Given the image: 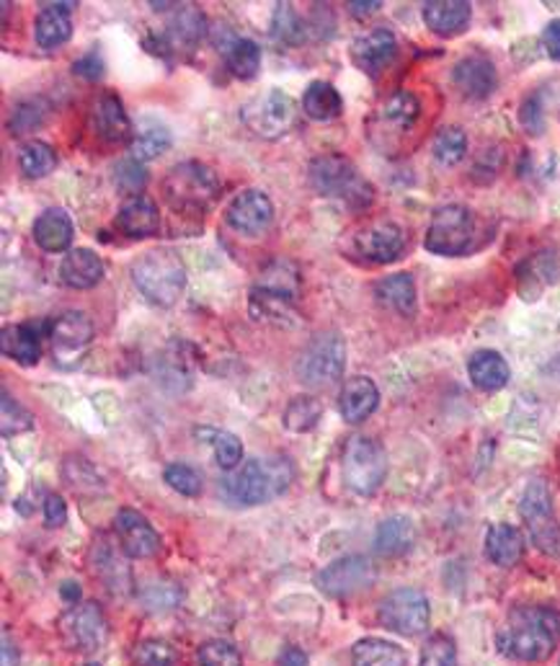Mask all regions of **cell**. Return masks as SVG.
I'll return each mask as SVG.
<instances>
[{"mask_svg":"<svg viewBox=\"0 0 560 666\" xmlns=\"http://www.w3.org/2000/svg\"><path fill=\"white\" fill-rule=\"evenodd\" d=\"M560 641V612L550 604H525L509 612L499 631V648L515 662L538 664L553 654Z\"/></svg>","mask_w":560,"mask_h":666,"instance_id":"cell-1","label":"cell"},{"mask_svg":"<svg viewBox=\"0 0 560 666\" xmlns=\"http://www.w3.org/2000/svg\"><path fill=\"white\" fill-rule=\"evenodd\" d=\"M341 468H344V480L356 496H372L383 486L387 476V457L385 449L377 439L354 434L346 441L344 457H341Z\"/></svg>","mask_w":560,"mask_h":666,"instance_id":"cell-9","label":"cell"},{"mask_svg":"<svg viewBox=\"0 0 560 666\" xmlns=\"http://www.w3.org/2000/svg\"><path fill=\"white\" fill-rule=\"evenodd\" d=\"M375 298L383 302L385 308L395 310V313L414 315L416 313V282H414V277L406 274V271H398V274L383 277L375 284Z\"/></svg>","mask_w":560,"mask_h":666,"instance_id":"cell-34","label":"cell"},{"mask_svg":"<svg viewBox=\"0 0 560 666\" xmlns=\"http://www.w3.org/2000/svg\"><path fill=\"white\" fill-rule=\"evenodd\" d=\"M44 119V108H39V104H23L15 108L13 116V132L15 135H23V132L37 129Z\"/></svg>","mask_w":560,"mask_h":666,"instance_id":"cell-51","label":"cell"},{"mask_svg":"<svg viewBox=\"0 0 560 666\" xmlns=\"http://www.w3.org/2000/svg\"><path fill=\"white\" fill-rule=\"evenodd\" d=\"M91 129L106 143H124V139H132V132H135L122 101L114 93H104L93 101Z\"/></svg>","mask_w":560,"mask_h":666,"instance_id":"cell-22","label":"cell"},{"mask_svg":"<svg viewBox=\"0 0 560 666\" xmlns=\"http://www.w3.org/2000/svg\"><path fill=\"white\" fill-rule=\"evenodd\" d=\"M46 336H50L54 360L68 367V364L81 360V354L89 348L93 339V323L81 310H65V313L46 323Z\"/></svg>","mask_w":560,"mask_h":666,"instance_id":"cell-16","label":"cell"},{"mask_svg":"<svg viewBox=\"0 0 560 666\" xmlns=\"http://www.w3.org/2000/svg\"><path fill=\"white\" fill-rule=\"evenodd\" d=\"M486 555H488V561L501 565V569H511V565H517L525 555L522 532H519L515 524L488 527Z\"/></svg>","mask_w":560,"mask_h":666,"instance_id":"cell-31","label":"cell"},{"mask_svg":"<svg viewBox=\"0 0 560 666\" xmlns=\"http://www.w3.org/2000/svg\"><path fill=\"white\" fill-rule=\"evenodd\" d=\"M294 468L287 457H256L248 460L236 476L225 480V493L243 507H259L290 488Z\"/></svg>","mask_w":560,"mask_h":666,"instance_id":"cell-3","label":"cell"},{"mask_svg":"<svg viewBox=\"0 0 560 666\" xmlns=\"http://www.w3.org/2000/svg\"><path fill=\"white\" fill-rule=\"evenodd\" d=\"M377 620L387 631L414 638V635H422L429 627V600L418 589H395L380 602Z\"/></svg>","mask_w":560,"mask_h":666,"instance_id":"cell-12","label":"cell"},{"mask_svg":"<svg viewBox=\"0 0 560 666\" xmlns=\"http://www.w3.org/2000/svg\"><path fill=\"white\" fill-rule=\"evenodd\" d=\"M222 54L225 62H228V70L240 81H251V77L259 73L261 67V46L248 37H232L222 42Z\"/></svg>","mask_w":560,"mask_h":666,"instance_id":"cell-36","label":"cell"},{"mask_svg":"<svg viewBox=\"0 0 560 666\" xmlns=\"http://www.w3.org/2000/svg\"><path fill=\"white\" fill-rule=\"evenodd\" d=\"M352 666H408V651L393 641L362 638L352 648Z\"/></svg>","mask_w":560,"mask_h":666,"instance_id":"cell-35","label":"cell"},{"mask_svg":"<svg viewBox=\"0 0 560 666\" xmlns=\"http://www.w3.org/2000/svg\"><path fill=\"white\" fill-rule=\"evenodd\" d=\"M170 586H174V584H166V581H155V584L147 586V592H145V607H147V610H155V612L176 607L178 596H163V592H168Z\"/></svg>","mask_w":560,"mask_h":666,"instance_id":"cell-52","label":"cell"},{"mask_svg":"<svg viewBox=\"0 0 560 666\" xmlns=\"http://www.w3.org/2000/svg\"><path fill=\"white\" fill-rule=\"evenodd\" d=\"M0 348L8 360L23 364V367H34L42 360V325L34 321L6 325L3 336H0Z\"/></svg>","mask_w":560,"mask_h":666,"instance_id":"cell-26","label":"cell"},{"mask_svg":"<svg viewBox=\"0 0 560 666\" xmlns=\"http://www.w3.org/2000/svg\"><path fill=\"white\" fill-rule=\"evenodd\" d=\"M116 228H120L127 238H135V240L151 238L160 230V209L151 197H145V194L129 197L120 207Z\"/></svg>","mask_w":560,"mask_h":666,"instance_id":"cell-24","label":"cell"},{"mask_svg":"<svg viewBox=\"0 0 560 666\" xmlns=\"http://www.w3.org/2000/svg\"><path fill=\"white\" fill-rule=\"evenodd\" d=\"M422 116V101L411 91H395L391 98L383 101V106L375 114V129L385 137H401L416 127Z\"/></svg>","mask_w":560,"mask_h":666,"instance_id":"cell-21","label":"cell"},{"mask_svg":"<svg viewBox=\"0 0 560 666\" xmlns=\"http://www.w3.org/2000/svg\"><path fill=\"white\" fill-rule=\"evenodd\" d=\"M519 514L525 519L535 548H540L550 558H560V524L553 511V496H550L546 480H530V486L522 493V501H519Z\"/></svg>","mask_w":560,"mask_h":666,"instance_id":"cell-10","label":"cell"},{"mask_svg":"<svg viewBox=\"0 0 560 666\" xmlns=\"http://www.w3.org/2000/svg\"><path fill=\"white\" fill-rule=\"evenodd\" d=\"M199 666H243L238 648L228 641H207L197 651Z\"/></svg>","mask_w":560,"mask_h":666,"instance_id":"cell-43","label":"cell"},{"mask_svg":"<svg viewBox=\"0 0 560 666\" xmlns=\"http://www.w3.org/2000/svg\"><path fill=\"white\" fill-rule=\"evenodd\" d=\"M114 181L124 194L139 197V191H143L145 184H147V170L143 168V163L135 160V158L122 160L120 166L114 168Z\"/></svg>","mask_w":560,"mask_h":666,"instance_id":"cell-47","label":"cell"},{"mask_svg":"<svg viewBox=\"0 0 560 666\" xmlns=\"http://www.w3.org/2000/svg\"><path fill=\"white\" fill-rule=\"evenodd\" d=\"M468 375L470 383L476 385L478 391L496 393L509 383L511 370L499 352H494V348H480V352L470 356Z\"/></svg>","mask_w":560,"mask_h":666,"instance_id":"cell-30","label":"cell"},{"mask_svg":"<svg viewBox=\"0 0 560 666\" xmlns=\"http://www.w3.org/2000/svg\"><path fill=\"white\" fill-rule=\"evenodd\" d=\"M406 248V230L395 220H370L352 232V251L367 263H393Z\"/></svg>","mask_w":560,"mask_h":666,"instance_id":"cell-13","label":"cell"},{"mask_svg":"<svg viewBox=\"0 0 560 666\" xmlns=\"http://www.w3.org/2000/svg\"><path fill=\"white\" fill-rule=\"evenodd\" d=\"M3 437H13V434L29 431L34 426V418L19 400H13L11 395L3 393Z\"/></svg>","mask_w":560,"mask_h":666,"instance_id":"cell-48","label":"cell"},{"mask_svg":"<svg viewBox=\"0 0 560 666\" xmlns=\"http://www.w3.org/2000/svg\"><path fill=\"white\" fill-rule=\"evenodd\" d=\"M308 178L321 197L339 199L352 209H367L375 199L372 184L341 153H325L310 160Z\"/></svg>","mask_w":560,"mask_h":666,"instance_id":"cell-2","label":"cell"},{"mask_svg":"<svg viewBox=\"0 0 560 666\" xmlns=\"http://www.w3.org/2000/svg\"><path fill=\"white\" fill-rule=\"evenodd\" d=\"M85 666H101V664H85Z\"/></svg>","mask_w":560,"mask_h":666,"instance_id":"cell-59","label":"cell"},{"mask_svg":"<svg viewBox=\"0 0 560 666\" xmlns=\"http://www.w3.org/2000/svg\"><path fill=\"white\" fill-rule=\"evenodd\" d=\"M168 147H170V129L166 127V124L153 119V116L139 119L137 129L132 132V139H129L132 158L139 163L155 160V158H160Z\"/></svg>","mask_w":560,"mask_h":666,"instance_id":"cell-33","label":"cell"},{"mask_svg":"<svg viewBox=\"0 0 560 666\" xmlns=\"http://www.w3.org/2000/svg\"><path fill=\"white\" fill-rule=\"evenodd\" d=\"M201 37H205V15L194 6L176 8L174 19L168 21L166 31H163V42L174 52L194 50V44H197Z\"/></svg>","mask_w":560,"mask_h":666,"instance_id":"cell-32","label":"cell"},{"mask_svg":"<svg viewBox=\"0 0 560 666\" xmlns=\"http://www.w3.org/2000/svg\"><path fill=\"white\" fill-rule=\"evenodd\" d=\"M416 540L414 522L408 517H387L385 522H380L375 534V550L383 558H398L408 553L411 545Z\"/></svg>","mask_w":560,"mask_h":666,"instance_id":"cell-37","label":"cell"},{"mask_svg":"<svg viewBox=\"0 0 560 666\" xmlns=\"http://www.w3.org/2000/svg\"><path fill=\"white\" fill-rule=\"evenodd\" d=\"M349 6V13H354L356 19H364V15H372V13H377L380 11V0H352V3H346Z\"/></svg>","mask_w":560,"mask_h":666,"instance_id":"cell-56","label":"cell"},{"mask_svg":"<svg viewBox=\"0 0 560 666\" xmlns=\"http://www.w3.org/2000/svg\"><path fill=\"white\" fill-rule=\"evenodd\" d=\"M476 236L478 222L473 209L465 205H445L434 212L424 246L426 251L437 256H463L476 246Z\"/></svg>","mask_w":560,"mask_h":666,"instance_id":"cell-7","label":"cell"},{"mask_svg":"<svg viewBox=\"0 0 560 666\" xmlns=\"http://www.w3.org/2000/svg\"><path fill=\"white\" fill-rule=\"evenodd\" d=\"M73 73L85 77V81L96 83L106 73V70H104V58H101L98 50H91L89 54H83L81 60L73 62Z\"/></svg>","mask_w":560,"mask_h":666,"instance_id":"cell-49","label":"cell"},{"mask_svg":"<svg viewBox=\"0 0 560 666\" xmlns=\"http://www.w3.org/2000/svg\"><path fill=\"white\" fill-rule=\"evenodd\" d=\"M377 403H380V391L375 379L356 375L352 379H346V385L341 387L339 410L341 416H344V422L349 424H362L364 418H370L375 414Z\"/></svg>","mask_w":560,"mask_h":666,"instance_id":"cell-28","label":"cell"},{"mask_svg":"<svg viewBox=\"0 0 560 666\" xmlns=\"http://www.w3.org/2000/svg\"><path fill=\"white\" fill-rule=\"evenodd\" d=\"M31 236H34V243L42 248L44 253H62L73 243L75 228L65 209L52 207L44 209V212L37 217Z\"/></svg>","mask_w":560,"mask_h":666,"instance_id":"cell-27","label":"cell"},{"mask_svg":"<svg viewBox=\"0 0 560 666\" xmlns=\"http://www.w3.org/2000/svg\"><path fill=\"white\" fill-rule=\"evenodd\" d=\"M468 155V135L460 127H445L434 137V158L442 166H457Z\"/></svg>","mask_w":560,"mask_h":666,"instance_id":"cell-41","label":"cell"},{"mask_svg":"<svg viewBox=\"0 0 560 666\" xmlns=\"http://www.w3.org/2000/svg\"><path fill=\"white\" fill-rule=\"evenodd\" d=\"M302 112L315 122H331L344 112V98L329 81H313L302 96Z\"/></svg>","mask_w":560,"mask_h":666,"instance_id":"cell-38","label":"cell"},{"mask_svg":"<svg viewBox=\"0 0 560 666\" xmlns=\"http://www.w3.org/2000/svg\"><path fill=\"white\" fill-rule=\"evenodd\" d=\"M519 119H522V127L530 132V135H542L546 129V116H542V106L538 96H530L522 104V112H519Z\"/></svg>","mask_w":560,"mask_h":666,"instance_id":"cell-50","label":"cell"},{"mask_svg":"<svg viewBox=\"0 0 560 666\" xmlns=\"http://www.w3.org/2000/svg\"><path fill=\"white\" fill-rule=\"evenodd\" d=\"M68 522V503H65V499H62V496H58V493H50L44 499V524L46 527H62Z\"/></svg>","mask_w":560,"mask_h":666,"instance_id":"cell-53","label":"cell"},{"mask_svg":"<svg viewBox=\"0 0 560 666\" xmlns=\"http://www.w3.org/2000/svg\"><path fill=\"white\" fill-rule=\"evenodd\" d=\"M240 119L246 122V127L263 139L282 137L294 122V101L290 93L269 89L246 101L240 108Z\"/></svg>","mask_w":560,"mask_h":666,"instance_id":"cell-11","label":"cell"},{"mask_svg":"<svg viewBox=\"0 0 560 666\" xmlns=\"http://www.w3.org/2000/svg\"><path fill=\"white\" fill-rule=\"evenodd\" d=\"M300 292L298 269L290 261H271L251 290V313L259 321L287 323L294 315V300Z\"/></svg>","mask_w":560,"mask_h":666,"instance_id":"cell-6","label":"cell"},{"mask_svg":"<svg viewBox=\"0 0 560 666\" xmlns=\"http://www.w3.org/2000/svg\"><path fill=\"white\" fill-rule=\"evenodd\" d=\"M418 666H457L455 641L445 633L432 635V638L424 643L422 658H418Z\"/></svg>","mask_w":560,"mask_h":666,"instance_id":"cell-42","label":"cell"},{"mask_svg":"<svg viewBox=\"0 0 560 666\" xmlns=\"http://www.w3.org/2000/svg\"><path fill=\"white\" fill-rule=\"evenodd\" d=\"M114 532L120 548L129 558H153L160 550V534L135 509H120L114 517Z\"/></svg>","mask_w":560,"mask_h":666,"instance_id":"cell-18","label":"cell"},{"mask_svg":"<svg viewBox=\"0 0 560 666\" xmlns=\"http://www.w3.org/2000/svg\"><path fill=\"white\" fill-rule=\"evenodd\" d=\"M0 666H19V648L8 638H3V662H0Z\"/></svg>","mask_w":560,"mask_h":666,"instance_id":"cell-58","label":"cell"},{"mask_svg":"<svg viewBox=\"0 0 560 666\" xmlns=\"http://www.w3.org/2000/svg\"><path fill=\"white\" fill-rule=\"evenodd\" d=\"M225 220L243 236H261L274 220V205L263 191L246 189L232 197L228 209H225Z\"/></svg>","mask_w":560,"mask_h":666,"instance_id":"cell-17","label":"cell"},{"mask_svg":"<svg viewBox=\"0 0 560 666\" xmlns=\"http://www.w3.org/2000/svg\"><path fill=\"white\" fill-rule=\"evenodd\" d=\"M60 594H62V600H65L68 604H77V600H81V586L75 584V581H65V584L60 586Z\"/></svg>","mask_w":560,"mask_h":666,"instance_id":"cell-57","label":"cell"},{"mask_svg":"<svg viewBox=\"0 0 560 666\" xmlns=\"http://www.w3.org/2000/svg\"><path fill=\"white\" fill-rule=\"evenodd\" d=\"M323 416V403L313 398V395H298V398H292L290 403H287L284 408V426L294 434H302V431H310L313 426L321 422Z\"/></svg>","mask_w":560,"mask_h":666,"instance_id":"cell-39","label":"cell"},{"mask_svg":"<svg viewBox=\"0 0 560 666\" xmlns=\"http://www.w3.org/2000/svg\"><path fill=\"white\" fill-rule=\"evenodd\" d=\"M349 54H352V62L364 75L375 77L383 73L393 62L395 54H398V39H395L391 29H370L354 39Z\"/></svg>","mask_w":560,"mask_h":666,"instance_id":"cell-19","label":"cell"},{"mask_svg":"<svg viewBox=\"0 0 560 666\" xmlns=\"http://www.w3.org/2000/svg\"><path fill=\"white\" fill-rule=\"evenodd\" d=\"M60 279L73 290H91L104 279V261L91 248H73L60 263Z\"/></svg>","mask_w":560,"mask_h":666,"instance_id":"cell-29","label":"cell"},{"mask_svg":"<svg viewBox=\"0 0 560 666\" xmlns=\"http://www.w3.org/2000/svg\"><path fill=\"white\" fill-rule=\"evenodd\" d=\"M346 370V341L339 333H318L294 362V375L308 387L339 383Z\"/></svg>","mask_w":560,"mask_h":666,"instance_id":"cell-8","label":"cell"},{"mask_svg":"<svg viewBox=\"0 0 560 666\" xmlns=\"http://www.w3.org/2000/svg\"><path fill=\"white\" fill-rule=\"evenodd\" d=\"M277 666H308V656L305 651L298 646H287L282 654H279Z\"/></svg>","mask_w":560,"mask_h":666,"instance_id":"cell-55","label":"cell"},{"mask_svg":"<svg viewBox=\"0 0 560 666\" xmlns=\"http://www.w3.org/2000/svg\"><path fill=\"white\" fill-rule=\"evenodd\" d=\"M453 83L465 98L480 101V98H488L496 91V85H499V73H496V65L486 58V54H468V58H463L455 65Z\"/></svg>","mask_w":560,"mask_h":666,"instance_id":"cell-20","label":"cell"},{"mask_svg":"<svg viewBox=\"0 0 560 666\" xmlns=\"http://www.w3.org/2000/svg\"><path fill=\"white\" fill-rule=\"evenodd\" d=\"M375 579H377V571L370 558L346 555L325 565V569L315 576V584L325 596L346 600V596H354L364 592V589H370L375 584Z\"/></svg>","mask_w":560,"mask_h":666,"instance_id":"cell-14","label":"cell"},{"mask_svg":"<svg viewBox=\"0 0 560 666\" xmlns=\"http://www.w3.org/2000/svg\"><path fill=\"white\" fill-rule=\"evenodd\" d=\"M19 163L27 178H44L58 166V153H54L52 145L42 143V139H31V143L21 147Z\"/></svg>","mask_w":560,"mask_h":666,"instance_id":"cell-40","label":"cell"},{"mask_svg":"<svg viewBox=\"0 0 560 666\" xmlns=\"http://www.w3.org/2000/svg\"><path fill=\"white\" fill-rule=\"evenodd\" d=\"M73 8L75 3H46L37 13L34 42L42 50H58L73 34Z\"/></svg>","mask_w":560,"mask_h":666,"instance_id":"cell-25","label":"cell"},{"mask_svg":"<svg viewBox=\"0 0 560 666\" xmlns=\"http://www.w3.org/2000/svg\"><path fill=\"white\" fill-rule=\"evenodd\" d=\"M129 277L139 294L158 308H170L186 287V267L174 251L155 248L132 261Z\"/></svg>","mask_w":560,"mask_h":666,"instance_id":"cell-4","label":"cell"},{"mask_svg":"<svg viewBox=\"0 0 560 666\" xmlns=\"http://www.w3.org/2000/svg\"><path fill=\"white\" fill-rule=\"evenodd\" d=\"M60 635L65 646L75 651H96L108 638V625L104 610L96 602H83L70 607L60 617Z\"/></svg>","mask_w":560,"mask_h":666,"instance_id":"cell-15","label":"cell"},{"mask_svg":"<svg viewBox=\"0 0 560 666\" xmlns=\"http://www.w3.org/2000/svg\"><path fill=\"white\" fill-rule=\"evenodd\" d=\"M212 449L217 465L225 470L238 468V462L243 460V445H240V439L230 431H212Z\"/></svg>","mask_w":560,"mask_h":666,"instance_id":"cell-46","label":"cell"},{"mask_svg":"<svg viewBox=\"0 0 560 666\" xmlns=\"http://www.w3.org/2000/svg\"><path fill=\"white\" fill-rule=\"evenodd\" d=\"M424 23L437 37H457L470 27L473 6L468 0H429L422 8Z\"/></svg>","mask_w":560,"mask_h":666,"instance_id":"cell-23","label":"cell"},{"mask_svg":"<svg viewBox=\"0 0 560 666\" xmlns=\"http://www.w3.org/2000/svg\"><path fill=\"white\" fill-rule=\"evenodd\" d=\"M542 46H546V52L550 58L560 62V19H553L542 31Z\"/></svg>","mask_w":560,"mask_h":666,"instance_id":"cell-54","label":"cell"},{"mask_svg":"<svg viewBox=\"0 0 560 666\" xmlns=\"http://www.w3.org/2000/svg\"><path fill=\"white\" fill-rule=\"evenodd\" d=\"M220 194V178L207 163H176L163 178V199L176 212H205Z\"/></svg>","mask_w":560,"mask_h":666,"instance_id":"cell-5","label":"cell"},{"mask_svg":"<svg viewBox=\"0 0 560 666\" xmlns=\"http://www.w3.org/2000/svg\"><path fill=\"white\" fill-rule=\"evenodd\" d=\"M176 648L166 641H143L135 648V662L139 666H176Z\"/></svg>","mask_w":560,"mask_h":666,"instance_id":"cell-45","label":"cell"},{"mask_svg":"<svg viewBox=\"0 0 560 666\" xmlns=\"http://www.w3.org/2000/svg\"><path fill=\"white\" fill-rule=\"evenodd\" d=\"M163 478H166V483L174 488L176 493L191 496V499H197L201 493V476L191 468V465H184V462L168 465L166 472H163Z\"/></svg>","mask_w":560,"mask_h":666,"instance_id":"cell-44","label":"cell"}]
</instances>
